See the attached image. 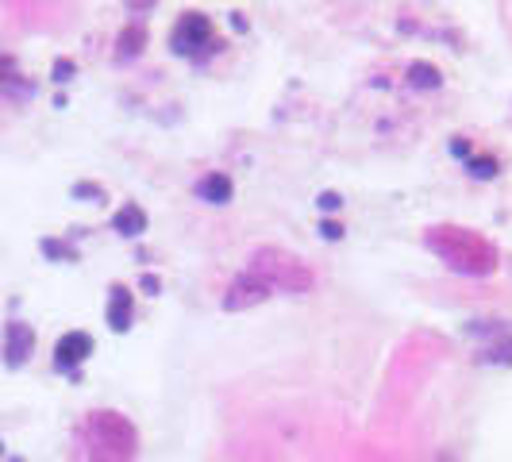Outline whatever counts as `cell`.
Segmentation results:
<instances>
[{
	"label": "cell",
	"mask_w": 512,
	"mask_h": 462,
	"mask_svg": "<svg viewBox=\"0 0 512 462\" xmlns=\"http://www.w3.org/2000/svg\"><path fill=\"white\" fill-rule=\"evenodd\" d=\"M447 239H451V247H447L443 255L451 258L455 266H462V270H489V266H493V251H489V243L474 239L470 231L451 228L447 231Z\"/></svg>",
	"instance_id": "obj_1"
},
{
	"label": "cell",
	"mask_w": 512,
	"mask_h": 462,
	"mask_svg": "<svg viewBox=\"0 0 512 462\" xmlns=\"http://www.w3.org/2000/svg\"><path fill=\"white\" fill-rule=\"evenodd\" d=\"M208 39H212V24H208V16H201V12H185L178 24H174V31H170V47L178 54H193L205 47Z\"/></svg>",
	"instance_id": "obj_2"
},
{
	"label": "cell",
	"mask_w": 512,
	"mask_h": 462,
	"mask_svg": "<svg viewBox=\"0 0 512 462\" xmlns=\"http://www.w3.org/2000/svg\"><path fill=\"white\" fill-rule=\"evenodd\" d=\"M89 351H93V339L85 332H70L58 339V347H54V366L58 370H74L81 362L89 359Z\"/></svg>",
	"instance_id": "obj_3"
},
{
	"label": "cell",
	"mask_w": 512,
	"mask_h": 462,
	"mask_svg": "<svg viewBox=\"0 0 512 462\" xmlns=\"http://www.w3.org/2000/svg\"><path fill=\"white\" fill-rule=\"evenodd\" d=\"M108 320H112V328L116 332H128L131 324V293L124 285H116L112 289V301H108Z\"/></svg>",
	"instance_id": "obj_4"
},
{
	"label": "cell",
	"mask_w": 512,
	"mask_h": 462,
	"mask_svg": "<svg viewBox=\"0 0 512 462\" xmlns=\"http://www.w3.org/2000/svg\"><path fill=\"white\" fill-rule=\"evenodd\" d=\"M197 193H201L205 201H212V205H224L231 197V181L224 178V174H208V178L197 185Z\"/></svg>",
	"instance_id": "obj_5"
},
{
	"label": "cell",
	"mask_w": 512,
	"mask_h": 462,
	"mask_svg": "<svg viewBox=\"0 0 512 462\" xmlns=\"http://www.w3.org/2000/svg\"><path fill=\"white\" fill-rule=\"evenodd\" d=\"M135 224H139V228H143V224H147V220H143V212H139V208L135 205H128L124 208V212H120V216H116V228L124 231V235H135Z\"/></svg>",
	"instance_id": "obj_6"
}]
</instances>
